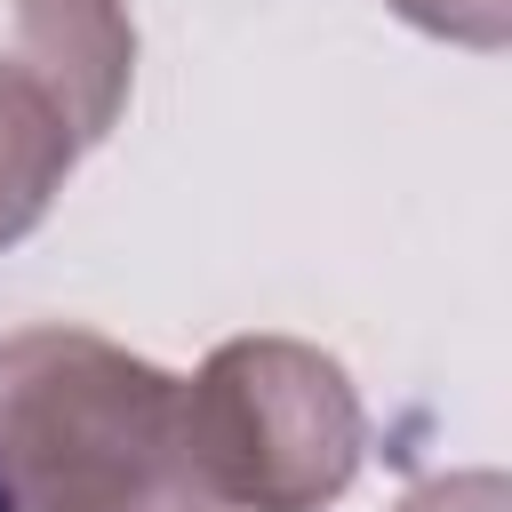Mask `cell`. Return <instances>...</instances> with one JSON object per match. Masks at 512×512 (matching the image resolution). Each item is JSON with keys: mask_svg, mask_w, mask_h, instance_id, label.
<instances>
[{"mask_svg": "<svg viewBox=\"0 0 512 512\" xmlns=\"http://www.w3.org/2000/svg\"><path fill=\"white\" fill-rule=\"evenodd\" d=\"M0 512H16V504H8V488H0Z\"/></svg>", "mask_w": 512, "mask_h": 512, "instance_id": "obj_6", "label": "cell"}, {"mask_svg": "<svg viewBox=\"0 0 512 512\" xmlns=\"http://www.w3.org/2000/svg\"><path fill=\"white\" fill-rule=\"evenodd\" d=\"M0 56L64 104L80 152L120 128L136 88L128 0H0Z\"/></svg>", "mask_w": 512, "mask_h": 512, "instance_id": "obj_3", "label": "cell"}, {"mask_svg": "<svg viewBox=\"0 0 512 512\" xmlns=\"http://www.w3.org/2000/svg\"><path fill=\"white\" fill-rule=\"evenodd\" d=\"M0 488L16 512H224L184 376L72 320L0 336Z\"/></svg>", "mask_w": 512, "mask_h": 512, "instance_id": "obj_1", "label": "cell"}, {"mask_svg": "<svg viewBox=\"0 0 512 512\" xmlns=\"http://www.w3.org/2000/svg\"><path fill=\"white\" fill-rule=\"evenodd\" d=\"M504 472H448V480H424L400 496V512H504Z\"/></svg>", "mask_w": 512, "mask_h": 512, "instance_id": "obj_5", "label": "cell"}, {"mask_svg": "<svg viewBox=\"0 0 512 512\" xmlns=\"http://www.w3.org/2000/svg\"><path fill=\"white\" fill-rule=\"evenodd\" d=\"M192 456L224 512H320L360 480L368 416L336 352L304 336H232L184 376Z\"/></svg>", "mask_w": 512, "mask_h": 512, "instance_id": "obj_2", "label": "cell"}, {"mask_svg": "<svg viewBox=\"0 0 512 512\" xmlns=\"http://www.w3.org/2000/svg\"><path fill=\"white\" fill-rule=\"evenodd\" d=\"M416 32H440V40H464V48H504L512 32V0H392Z\"/></svg>", "mask_w": 512, "mask_h": 512, "instance_id": "obj_4", "label": "cell"}]
</instances>
